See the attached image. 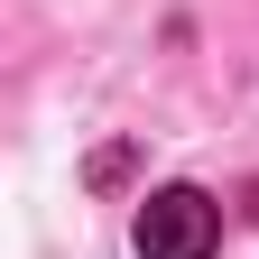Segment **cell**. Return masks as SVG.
<instances>
[{"mask_svg": "<svg viewBox=\"0 0 259 259\" xmlns=\"http://www.w3.org/2000/svg\"><path fill=\"white\" fill-rule=\"evenodd\" d=\"M130 241H139V259H213L222 250V204L204 185H157L139 222H130Z\"/></svg>", "mask_w": 259, "mask_h": 259, "instance_id": "obj_1", "label": "cell"}]
</instances>
